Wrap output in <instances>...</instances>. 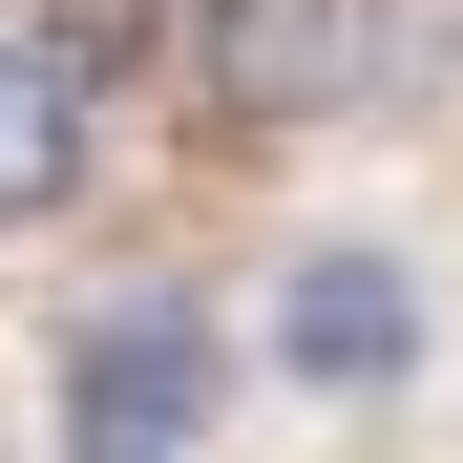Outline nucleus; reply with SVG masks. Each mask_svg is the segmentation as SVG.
Listing matches in <instances>:
<instances>
[{"label": "nucleus", "instance_id": "4", "mask_svg": "<svg viewBox=\"0 0 463 463\" xmlns=\"http://www.w3.org/2000/svg\"><path fill=\"white\" fill-rule=\"evenodd\" d=\"M63 190H85V43L0 22V232H43Z\"/></svg>", "mask_w": 463, "mask_h": 463}, {"label": "nucleus", "instance_id": "3", "mask_svg": "<svg viewBox=\"0 0 463 463\" xmlns=\"http://www.w3.org/2000/svg\"><path fill=\"white\" fill-rule=\"evenodd\" d=\"M274 358L317 379V401H379V379L421 358V274H401V253H295V295H274Z\"/></svg>", "mask_w": 463, "mask_h": 463}, {"label": "nucleus", "instance_id": "1", "mask_svg": "<svg viewBox=\"0 0 463 463\" xmlns=\"http://www.w3.org/2000/svg\"><path fill=\"white\" fill-rule=\"evenodd\" d=\"M401 0H190V63H211V106H253V127H337L401 85Z\"/></svg>", "mask_w": 463, "mask_h": 463}, {"label": "nucleus", "instance_id": "2", "mask_svg": "<svg viewBox=\"0 0 463 463\" xmlns=\"http://www.w3.org/2000/svg\"><path fill=\"white\" fill-rule=\"evenodd\" d=\"M211 442V337L190 317H85L63 337V463H190Z\"/></svg>", "mask_w": 463, "mask_h": 463}]
</instances>
